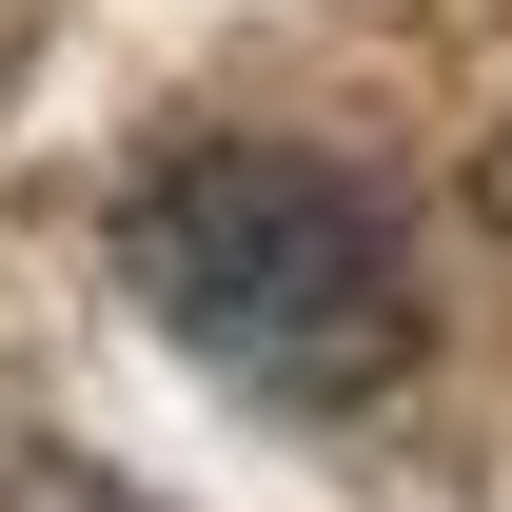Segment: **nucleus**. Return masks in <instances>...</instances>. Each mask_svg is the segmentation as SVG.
<instances>
[{"label": "nucleus", "mask_w": 512, "mask_h": 512, "mask_svg": "<svg viewBox=\"0 0 512 512\" xmlns=\"http://www.w3.org/2000/svg\"><path fill=\"white\" fill-rule=\"evenodd\" d=\"M473 217H493V237H512V119L473 138Z\"/></svg>", "instance_id": "3"}, {"label": "nucleus", "mask_w": 512, "mask_h": 512, "mask_svg": "<svg viewBox=\"0 0 512 512\" xmlns=\"http://www.w3.org/2000/svg\"><path fill=\"white\" fill-rule=\"evenodd\" d=\"M0 512H138L119 473H79V453H0Z\"/></svg>", "instance_id": "2"}, {"label": "nucleus", "mask_w": 512, "mask_h": 512, "mask_svg": "<svg viewBox=\"0 0 512 512\" xmlns=\"http://www.w3.org/2000/svg\"><path fill=\"white\" fill-rule=\"evenodd\" d=\"M119 276L217 394L256 414H375L414 375V237L335 178L316 138H178L119 197Z\"/></svg>", "instance_id": "1"}]
</instances>
